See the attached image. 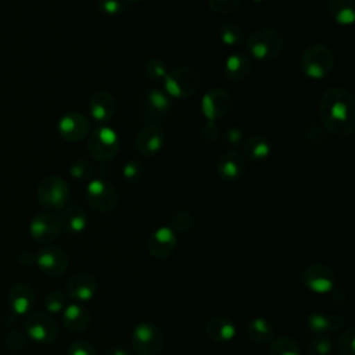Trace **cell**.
<instances>
[{"instance_id": "obj_48", "label": "cell", "mask_w": 355, "mask_h": 355, "mask_svg": "<svg viewBox=\"0 0 355 355\" xmlns=\"http://www.w3.org/2000/svg\"><path fill=\"white\" fill-rule=\"evenodd\" d=\"M104 355H129L128 351L122 347H118V345H114V347H110L105 349Z\"/></svg>"}, {"instance_id": "obj_9", "label": "cell", "mask_w": 355, "mask_h": 355, "mask_svg": "<svg viewBox=\"0 0 355 355\" xmlns=\"http://www.w3.org/2000/svg\"><path fill=\"white\" fill-rule=\"evenodd\" d=\"M86 200L98 212H110L118 205V191L115 186L104 179H93L86 186Z\"/></svg>"}, {"instance_id": "obj_41", "label": "cell", "mask_w": 355, "mask_h": 355, "mask_svg": "<svg viewBox=\"0 0 355 355\" xmlns=\"http://www.w3.org/2000/svg\"><path fill=\"white\" fill-rule=\"evenodd\" d=\"M222 140H223V143L229 148L234 150L241 143V140H243V130L240 128H237V126H229L222 133Z\"/></svg>"}, {"instance_id": "obj_16", "label": "cell", "mask_w": 355, "mask_h": 355, "mask_svg": "<svg viewBox=\"0 0 355 355\" xmlns=\"http://www.w3.org/2000/svg\"><path fill=\"white\" fill-rule=\"evenodd\" d=\"M61 230L60 220L55 215L50 212H42L33 216L29 223V233L31 236L42 244H47L53 241Z\"/></svg>"}, {"instance_id": "obj_11", "label": "cell", "mask_w": 355, "mask_h": 355, "mask_svg": "<svg viewBox=\"0 0 355 355\" xmlns=\"http://www.w3.org/2000/svg\"><path fill=\"white\" fill-rule=\"evenodd\" d=\"M171 110L169 96L158 89H150L140 101L139 115L147 122L162 119Z\"/></svg>"}, {"instance_id": "obj_37", "label": "cell", "mask_w": 355, "mask_h": 355, "mask_svg": "<svg viewBox=\"0 0 355 355\" xmlns=\"http://www.w3.org/2000/svg\"><path fill=\"white\" fill-rule=\"evenodd\" d=\"M144 73L150 80H164L165 75L168 73L166 64L161 58H150L144 64Z\"/></svg>"}, {"instance_id": "obj_3", "label": "cell", "mask_w": 355, "mask_h": 355, "mask_svg": "<svg viewBox=\"0 0 355 355\" xmlns=\"http://www.w3.org/2000/svg\"><path fill=\"white\" fill-rule=\"evenodd\" d=\"M336 55L333 50L323 43L308 46L300 58L301 72L311 79H323L329 76L334 68Z\"/></svg>"}, {"instance_id": "obj_22", "label": "cell", "mask_w": 355, "mask_h": 355, "mask_svg": "<svg viewBox=\"0 0 355 355\" xmlns=\"http://www.w3.org/2000/svg\"><path fill=\"white\" fill-rule=\"evenodd\" d=\"M90 320V312L79 302L67 304V306L62 309V323L65 329L72 333L85 331L89 327Z\"/></svg>"}, {"instance_id": "obj_15", "label": "cell", "mask_w": 355, "mask_h": 355, "mask_svg": "<svg viewBox=\"0 0 355 355\" xmlns=\"http://www.w3.org/2000/svg\"><path fill=\"white\" fill-rule=\"evenodd\" d=\"M178 245L176 233L169 226L157 227L147 240L148 252L158 259H165L173 254Z\"/></svg>"}, {"instance_id": "obj_6", "label": "cell", "mask_w": 355, "mask_h": 355, "mask_svg": "<svg viewBox=\"0 0 355 355\" xmlns=\"http://www.w3.org/2000/svg\"><path fill=\"white\" fill-rule=\"evenodd\" d=\"M37 201L46 209H64L71 198L68 183L60 176L44 178L36 191Z\"/></svg>"}, {"instance_id": "obj_31", "label": "cell", "mask_w": 355, "mask_h": 355, "mask_svg": "<svg viewBox=\"0 0 355 355\" xmlns=\"http://www.w3.org/2000/svg\"><path fill=\"white\" fill-rule=\"evenodd\" d=\"M218 36L225 46H237L243 40L241 28L234 22H225L219 26Z\"/></svg>"}, {"instance_id": "obj_10", "label": "cell", "mask_w": 355, "mask_h": 355, "mask_svg": "<svg viewBox=\"0 0 355 355\" xmlns=\"http://www.w3.org/2000/svg\"><path fill=\"white\" fill-rule=\"evenodd\" d=\"M304 286L316 294H327L334 288L336 273L334 270L322 262H313L304 268L301 273Z\"/></svg>"}, {"instance_id": "obj_18", "label": "cell", "mask_w": 355, "mask_h": 355, "mask_svg": "<svg viewBox=\"0 0 355 355\" xmlns=\"http://www.w3.org/2000/svg\"><path fill=\"white\" fill-rule=\"evenodd\" d=\"M90 129L89 119L76 111L64 114L58 121V133L62 139L68 141L82 140Z\"/></svg>"}, {"instance_id": "obj_26", "label": "cell", "mask_w": 355, "mask_h": 355, "mask_svg": "<svg viewBox=\"0 0 355 355\" xmlns=\"http://www.w3.org/2000/svg\"><path fill=\"white\" fill-rule=\"evenodd\" d=\"M61 229L69 234H79L87 226L86 212L76 205L65 207L58 218Z\"/></svg>"}, {"instance_id": "obj_24", "label": "cell", "mask_w": 355, "mask_h": 355, "mask_svg": "<svg viewBox=\"0 0 355 355\" xmlns=\"http://www.w3.org/2000/svg\"><path fill=\"white\" fill-rule=\"evenodd\" d=\"M115 98L108 92H96L89 98V114L98 122L110 121L115 112Z\"/></svg>"}, {"instance_id": "obj_1", "label": "cell", "mask_w": 355, "mask_h": 355, "mask_svg": "<svg viewBox=\"0 0 355 355\" xmlns=\"http://www.w3.org/2000/svg\"><path fill=\"white\" fill-rule=\"evenodd\" d=\"M318 112L324 130L337 137H347L355 129V100L344 87L326 90L320 97Z\"/></svg>"}, {"instance_id": "obj_4", "label": "cell", "mask_w": 355, "mask_h": 355, "mask_svg": "<svg viewBox=\"0 0 355 355\" xmlns=\"http://www.w3.org/2000/svg\"><path fill=\"white\" fill-rule=\"evenodd\" d=\"M201 78L198 72L189 67H178L169 71L164 78V87L168 96L187 98L200 89Z\"/></svg>"}, {"instance_id": "obj_23", "label": "cell", "mask_w": 355, "mask_h": 355, "mask_svg": "<svg viewBox=\"0 0 355 355\" xmlns=\"http://www.w3.org/2000/svg\"><path fill=\"white\" fill-rule=\"evenodd\" d=\"M236 324L226 316H214L205 324V333L216 344H226L236 337Z\"/></svg>"}, {"instance_id": "obj_28", "label": "cell", "mask_w": 355, "mask_h": 355, "mask_svg": "<svg viewBox=\"0 0 355 355\" xmlns=\"http://www.w3.org/2000/svg\"><path fill=\"white\" fill-rule=\"evenodd\" d=\"M247 336L252 343L269 344L275 337L273 324L266 318H254L247 324Z\"/></svg>"}, {"instance_id": "obj_45", "label": "cell", "mask_w": 355, "mask_h": 355, "mask_svg": "<svg viewBox=\"0 0 355 355\" xmlns=\"http://www.w3.org/2000/svg\"><path fill=\"white\" fill-rule=\"evenodd\" d=\"M26 343V336L19 330H12L6 336V345L10 349H21Z\"/></svg>"}, {"instance_id": "obj_35", "label": "cell", "mask_w": 355, "mask_h": 355, "mask_svg": "<svg viewBox=\"0 0 355 355\" xmlns=\"http://www.w3.org/2000/svg\"><path fill=\"white\" fill-rule=\"evenodd\" d=\"M193 225H194L193 215L186 209H180L172 215L169 227L175 233H187L193 227Z\"/></svg>"}, {"instance_id": "obj_8", "label": "cell", "mask_w": 355, "mask_h": 355, "mask_svg": "<svg viewBox=\"0 0 355 355\" xmlns=\"http://www.w3.org/2000/svg\"><path fill=\"white\" fill-rule=\"evenodd\" d=\"M24 329L26 336L40 345L53 344L58 334V326L55 320L43 312L29 313L25 319Z\"/></svg>"}, {"instance_id": "obj_47", "label": "cell", "mask_w": 355, "mask_h": 355, "mask_svg": "<svg viewBox=\"0 0 355 355\" xmlns=\"http://www.w3.org/2000/svg\"><path fill=\"white\" fill-rule=\"evenodd\" d=\"M35 261H36V255H33V254L29 252V251H24V252H21V255H19V262H21L24 266H29V265L35 263Z\"/></svg>"}, {"instance_id": "obj_7", "label": "cell", "mask_w": 355, "mask_h": 355, "mask_svg": "<svg viewBox=\"0 0 355 355\" xmlns=\"http://www.w3.org/2000/svg\"><path fill=\"white\" fill-rule=\"evenodd\" d=\"M121 143L116 132L108 126H98L92 130L87 139L89 154L97 161H108L119 151Z\"/></svg>"}, {"instance_id": "obj_36", "label": "cell", "mask_w": 355, "mask_h": 355, "mask_svg": "<svg viewBox=\"0 0 355 355\" xmlns=\"http://www.w3.org/2000/svg\"><path fill=\"white\" fill-rule=\"evenodd\" d=\"M43 305H44L46 311H49L50 313L62 312V309L67 306V295L64 291H60V290L50 291L44 297Z\"/></svg>"}, {"instance_id": "obj_5", "label": "cell", "mask_w": 355, "mask_h": 355, "mask_svg": "<svg viewBox=\"0 0 355 355\" xmlns=\"http://www.w3.org/2000/svg\"><path fill=\"white\" fill-rule=\"evenodd\" d=\"M130 344L137 355H159L164 348L162 330L155 323L140 322L132 330Z\"/></svg>"}, {"instance_id": "obj_13", "label": "cell", "mask_w": 355, "mask_h": 355, "mask_svg": "<svg viewBox=\"0 0 355 355\" xmlns=\"http://www.w3.org/2000/svg\"><path fill=\"white\" fill-rule=\"evenodd\" d=\"M232 96L227 90L215 87L208 90L201 100V111L208 121H216L227 115L232 108Z\"/></svg>"}, {"instance_id": "obj_27", "label": "cell", "mask_w": 355, "mask_h": 355, "mask_svg": "<svg viewBox=\"0 0 355 355\" xmlns=\"http://www.w3.org/2000/svg\"><path fill=\"white\" fill-rule=\"evenodd\" d=\"M243 153L248 161H252V162L265 161L270 154V143L263 136H259V135L250 136L243 143Z\"/></svg>"}, {"instance_id": "obj_50", "label": "cell", "mask_w": 355, "mask_h": 355, "mask_svg": "<svg viewBox=\"0 0 355 355\" xmlns=\"http://www.w3.org/2000/svg\"><path fill=\"white\" fill-rule=\"evenodd\" d=\"M251 1H252V3H262L263 0H251Z\"/></svg>"}, {"instance_id": "obj_30", "label": "cell", "mask_w": 355, "mask_h": 355, "mask_svg": "<svg viewBox=\"0 0 355 355\" xmlns=\"http://www.w3.org/2000/svg\"><path fill=\"white\" fill-rule=\"evenodd\" d=\"M269 355H301V348L294 338L277 336L269 343Z\"/></svg>"}, {"instance_id": "obj_40", "label": "cell", "mask_w": 355, "mask_h": 355, "mask_svg": "<svg viewBox=\"0 0 355 355\" xmlns=\"http://www.w3.org/2000/svg\"><path fill=\"white\" fill-rule=\"evenodd\" d=\"M241 0H208L209 8L216 14H230L240 7Z\"/></svg>"}, {"instance_id": "obj_14", "label": "cell", "mask_w": 355, "mask_h": 355, "mask_svg": "<svg viewBox=\"0 0 355 355\" xmlns=\"http://www.w3.org/2000/svg\"><path fill=\"white\" fill-rule=\"evenodd\" d=\"M165 144L164 132L154 123L146 125L139 130L135 137L133 146L139 154L143 157H154L157 155Z\"/></svg>"}, {"instance_id": "obj_39", "label": "cell", "mask_w": 355, "mask_h": 355, "mask_svg": "<svg viewBox=\"0 0 355 355\" xmlns=\"http://www.w3.org/2000/svg\"><path fill=\"white\" fill-rule=\"evenodd\" d=\"M141 175H143V164L139 159L130 158V159H128L123 164V166H122V178L128 183L137 182Z\"/></svg>"}, {"instance_id": "obj_20", "label": "cell", "mask_w": 355, "mask_h": 355, "mask_svg": "<svg viewBox=\"0 0 355 355\" xmlns=\"http://www.w3.org/2000/svg\"><path fill=\"white\" fill-rule=\"evenodd\" d=\"M344 324V318L336 312H312L306 318V329L313 334H327L333 331H340Z\"/></svg>"}, {"instance_id": "obj_29", "label": "cell", "mask_w": 355, "mask_h": 355, "mask_svg": "<svg viewBox=\"0 0 355 355\" xmlns=\"http://www.w3.org/2000/svg\"><path fill=\"white\" fill-rule=\"evenodd\" d=\"M354 0H329V14L340 25H349L354 22L355 10Z\"/></svg>"}, {"instance_id": "obj_19", "label": "cell", "mask_w": 355, "mask_h": 355, "mask_svg": "<svg viewBox=\"0 0 355 355\" xmlns=\"http://www.w3.org/2000/svg\"><path fill=\"white\" fill-rule=\"evenodd\" d=\"M8 304L14 313L29 315L36 304L33 288L26 283H15L8 291Z\"/></svg>"}, {"instance_id": "obj_17", "label": "cell", "mask_w": 355, "mask_h": 355, "mask_svg": "<svg viewBox=\"0 0 355 355\" xmlns=\"http://www.w3.org/2000/svg\"><path fill=\"white\" fill-rule=\"evenodd\" d=\"M97 290V280L89 273H76L71 276L65 284L67 297L75 302H86L93 300Z\"/></svg>"}, {"instance_id": "obj_49", "label": "cell", "mask_w": 355, "mask_h": 355, "mask_svg": "<svg viewBox=\"0 0 355 355\" xmlns=\"http://www.w3.org/2000/svg\"><path fill=\"white\" fill-rule=\"evenodd\" d=\"M129 4H132V3H140V1H143V0H126Z\"/></svg>"}, {"instance_id": "obj_43", "label": "cell", "mask_w": 355, "mask_h": 355, "mask_svg": "<svg viewBox=\"0 0 355 355\" xmlns=\"http://www.w3.org/2000/svg\"><path fill=\"white\" fill-rule=\"evenodd\" d=\"M305 139H306L311 144L319 146V144L324 143L326 139H327L326 130H324V128L322 129L319 125L312 123V125H309V126L306 128V130H305Z\"/></svg>"}, {"instance_id": "obj_46", "label": "cell", "mask_w": 355, "mask_h": 355, "mask_svg": "<svg viewBox=\"0 0 355 355\" xmlns=\"http://www.w3.org/2000/svg\"><path fill=\"white\" fill-rule=\"evenodd\" d=\"M330 293H331V298H333L331 301H334L336 304H344L347 301V294L343 290L333 288Z\"/></svg>"}, {"instance_id": "obj_21", "label": "cell", "mask_w": 355, "mask_h": 355, "mask_svg": "<svg viewBox=\"0 0 355 355\" xmlns=\"http://www.w3.org/2000/svg\"><path fill=\"white\" fill-rule=\"evenodd\" d=\"M244 169H245L244 157L234 150H230L222 154L216 162L218 175L226 182L239 179L244 173Z\"/></svg>"}, {"instance_id": "obj_42", "label": "cell", "mask_w": 355, "mask_h": 355, "mask_svg": "<svg viewBox=\"0 0 355 355\" xmlns=\"http://www.w3.org/2000/svg\"><path fill=\"white\" fill-rule=\"evenodd\" d=\"M67 355H97V354L92 343L85 340H78L69 345Z\"/></svg>"}, {"instance_id": "obj_12", "label": "cell", "mask_w": 355, "mask_h": 355, "mask_svg": "<svg viewBox=\"0 0 355 355\" xmlns=\"http://www.w3.org/2000/svg\"><path fill=\"white\" fill-rule=\"evenodd\" d=\"M35 263L47 276H61L68 268V255L55 245H44L36 254Z\"/></svg>"}, {"instance_id": "obj_25", "label": "cell", "mask_w": 355, "mask_h": 355, "mask_svg": "<svg viewBox=\"0 0 355 355\" xmlns=\"http://www.w3.org/2000/svg\"><path fill=\"white\" fill-rule=\"evenodd\" d=\"M251 71V60L245 53L236 51L226 57L223 62V73L232 82L244 80Z\"/></svg>"}, {"instance_id": "obj_38", "label": "cell", "mask_w": 355, "mask_h": 355, "mask_svg": "<svg viewBox=\"0 0 355 355\" xmlns=\"http://www.w3.org/2000/svg\"><path fill=\"white\" fill-rule=\"evenodd\" d=\"M69 173L72 178L79 179V180H85L87 178L92 176L93 173V166L92 164L85 159V158H76L69 164Z\"/></svg>"}, {"instance_id": "obj_44", "label": "cell", "mask_w": 355, "mask_h": 355, "mask_svg": "<svg viewBox=\"0 0 355 355\" xmlns=\"http://www.w3.org/2000/svg\"><path fill=\"white\" fill-rule=\"evenodd\" d=\"M200 136L204 141L212 143V141H216L219 139L220 129H219V126L216 125L215 121H207V123L200 130Z\"/></svg>"}, {"instance_id": "obj_34", "label": "cell", "mask_w": 355, "mask_h": 355, "mask_svg": "<svg viewBox=\"0 0 355 355\" xmlns=\"http://www.w3.org/2000/svg\"><path fill=\"white\" fill-rule=\"evenodd\" d=\"M333 340L327 334L313 336L308 344V355H331Z\"/></svg>"}, {"instance_id": "obj_32", "label": "cell", "mask_w": 355, "mask_h": 355, "mask_svg": "<svg viewBox=\"0 0 355 355\" xmlns=\"http://www.w3.org/2000/svg\"><path fill=\"white\" fill-rule=\"evenodd\" d=\"M97 10L107 17L123 15L130 10V4L126 0H97Z\"/></svg>"}, {"instance_id": "obj_2", "label": "cell", "mask_w": 355, "mask_h": 355, "mask_svg": "<svg viewBox=\"0 0 355 355\" xmlns=\"http://www.w3.org/2000/svg\"><path fill=\"white\" fill-rule=\"evenodd\" d=\"M284 39L280 31L262 26L251 32L247 39V50L250 55L261 62H268L275 60L283 50Z\"/></svg>"}, {"instance_id": "obj_33", "label": "cell", "mask_w": 355, "mask_h": 355, "mask_svg": "<svg viewBox=\"0 0 355 355\" xmlns=\"http://www.w3.org/2000/svg\"><path fill=\"white\" fill-rule=\"evenodd\" d=\"M336 349L340 355L355 354V327H347L336 340Z\"/></svg>"}]
</instances>
